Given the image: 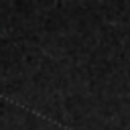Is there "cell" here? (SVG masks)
I'll use <instances>...</instances> for the list:
<instances>
[]
</instances>
